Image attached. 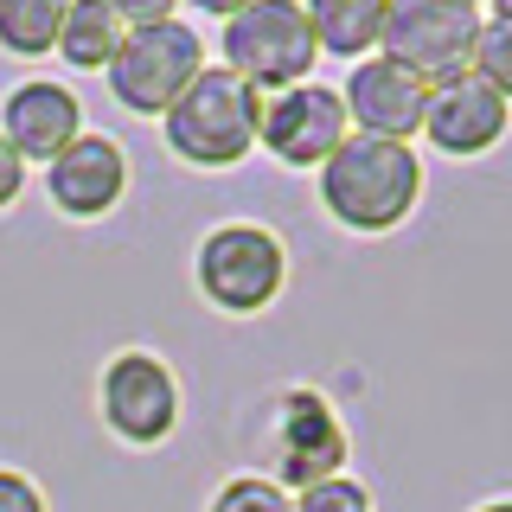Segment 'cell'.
<instances>
[{
	"mask_svg": "<svg viewBox=\"0 0 512 512\" xmlns=\"http://www.w3.org/2000/svg\"><path fill=\"white\" fill-rule=\"evenodd\" d=\"M256 128H263V96L250 84H237L224 64H205L186 84V96L160 116L167 154L186 160L199 173H224L256 148Z\"/></svg>",
	"mask_w": 512,
	"mask_h": 512,
	"instance_id": "7a4b0ae2",
	"label": "cell"
},
{
	"mask_svg": "<svg viewBox=\"0 0 512 512\" xmlns=\"http://www.w3.org/2000/svg\"><path fill=\"white\" fill-rule=\"evenodd\" d=\"M308 32L320 58H378V32H384V0H308Z\"/></svg>",
	"mask_w": 512,
	"mask_h": 512,
	"instance_id": "5bb4252c",
	"label": "cell"
},
{
	"mask_svg": "<svg viewBox=\"0 0 512 512\" xmlns=\"http://www.w3.org/2000/svg\"><path fill=\"white\" fill-rule=\"evenodd\" d=\"M295 512H372V487L352 480V474H333V480H320V487H301Z\"/></svg>",
	"mask_w": 512,
	"mask_h": 512,
	"instance_id": "d6986e66",
	"label": "cell"
},
{
	"mask_svg": "<svg viewBox=\"0 0 512 512\" xmlns=\"http://www.w3.org/2000/svg\"><path fill=\"white\" fill-rule=\"evenodd\" d=\"M346 423L340 410H333L327 391H308V384H288L276 391V404H269V480H276L282 493H301V487H320V480L346 474Z\"/></svg>",
	"mask_w": 512,
	"mask_h": 512,
	"instance_id": "52a82bcc",
	"label": "cell"
},
{
	"mask_svg": "<svg viewBox=\"0 0 512 512\" xmlns=\"http://www.w3.org/2000/svg\"><path fill=\"white\" fill-rule=\"evenodd\" d=\"M416 199H423V154L410 141H372V135H346L320 167V205L333 224L359 237L397 231Z\"/></svg>",
	"mask_w": 512,
	"mask_h": 512,
	"instance_id": "6da1fadb",
	"label": "cell"
},
{
	"mask_svg": "<svg viewBox=\"0 0 512 512\" xmlns=\"http://www.w3.org/2000/svg\"><path fill=\"white\" fill-rule=\"evenodd\" d=\"M423 96H429V84H416L391 58H359L352 77H346V90H340V109H346L352 135L410 141L416 128H423Z\"/></svg>",
	"mask_w": 512,
	"mask_h": 512,
	"instance_id": "4fadbf2b",
	"label": "cell"
},
{
	"mask_svg": "<svg viewBox=\"0 0 512 512\" xmlns=\"http://www.w3.org/2000/svg\"><path fill=\"white\" fill-rule=\"evenodd\" d=\"M352 135L346 128V109H340V90H327V84H295V90H276V96H263V128H256V141H263L269 154L282 160V167H295V173H320L327 167V154L340 148V141Z\"/></svg>",
	"mask_w": 512,
	"mask_h": 512,
	"instance_id": "9c48e42d",
	"label": "cell"
},
{
	"mask_svg": "<svg viewBox=\"0 0 512 512\" xmlns=\"http://www.w3.org/2000/svg\"><path fill=\"white\" fill-rule=\"evenodd\" d=\"M205 512H295V493H282L269 474H231Z\"/></svg>",
	"mask_w": 512,
	"mask_h": 512,
	"instance_id": "ac0fdd59",
	"label": "cell"
},
{
	"mask_svg": "<svg viewBox=\"0 0 512 512\" xmlns=\"http://www.w3.org/2000/svg\"><path fill=\"white\" fill-rule=\"evenodd\" d=\"M199 71H205V39L173 13L160 26H128L103 77L128 116H167Z\"/></svg>",
	"mask_w": 512,
	"mask_h": 512,
	"instance_id": "5b68a950",
	"label": "cell"
},
{
	"mask_svg": "<svg viewBox=\"0 0 512 512\" xmlns=\"http://www.w3.org/2000/svg\"><path fill=\"white\" fill-rule=\"evenodd\" d=\"M468 71H474L493 96H506V103H512V26H493L487 13H480V32H474V58H468Z\"/></svg>",
	"mask_w": 512,
	"mask_h": 512,
	"instance_id": "e0dca14e",
	"label": "cell"
},
{
	"mask_svg": "<svg viewBox=\"0 0 512 512\" xmlns=\"http://www.w3.org/2000/svg\"><path fill=\"white\" fill-rule=\"evenodd\" d=\"M122 192H128V154H122L116 135H96V128H84V135L45 167V199H52L64 218H103V212L122 205Z\"/></svg>",
	"mask_w": 512,
	"mask_h": 512,
	"instance_id": "8fae6325",
	"label": "cell"
},
{
	"mask_svg": "<svg viewBox=\"0 0 512 512\" xmlns=\"http://www.w3.org/2000/svg\"><path fill=\"white\" fill-rule=\"evenodd\" d=\"M192 282L218 314H263L288 282V250L269 224L250 218L212 224L192 250Z\"/></svg>",
	"mask_w": 512,
	"mask_h": 512,
	"instance_id": "277c9868",
	"label": "cell"
},
{
	"mask_svg": "<svg viewBox=\"0 0 512 512\" xmlns=\"http://www.w3.org/2000/svg\"><path fill=\"white\" fill-rule=\"evenodd\" d=\"M64 0H0V52L13 58H45L58 45Z\"/></svg>",
	"mask_w": 512,
	"mask_h": 512,
	"instance_id": "2e32d148",
	"label": "cell"
},
{
	"mask_svg": "<svg viewBox=\"0 0 512 512\" xmlns=\"http://www.w3.org/2000/svg\"><path fill=\"white\" fill-rule=\"evenodd\" d=\"M493 26H512V0H493V13H487Z\"/></svg>",
	"mask_w": 512,
	"mask_h": 512,
	"instance_id": "7402d4cb",
	"label": "cell"
},
{
	"mask_svg": "<svg viewBox=\"0 0 512 512\" xmlns=\"http://www.w3.org/2000/svg\"><path fill=\"white\" fill-rule=\"evenodd\" d=\"M474 512H512V500H487V506H474Z\"/></svg>",
	"mask_w": 512,
	"mask_h": 512,
	"instance_id": "603a6c76",
	"label": "cell"
},
{
	"mask_svg": "<svg viewBox=\"0 0 512 512\" xmlns=\"http://www.w3.org/2000/svg\"><path fill=\"white\" fill-rule=\"evenodd\" d=\"M0 512H45L39 480L20 474V468H0Z\"/></svg>",
	"mask_w": 512,
	"mask_h": 512,
	"instance_id": "ffe728a7",
	"label": "cell"
},
{
	"mask_svg": "<svg viewBox=\"0 0 512 512\" xmlns=\"http://www.w3.org/2000/svg\"><path fill=\"white\" fill-rule=\"evenodd\" d=\"M20 192H26V160L13 154L7 141H0V212H7V205L20 199Z\"/></svg>",
	"mask_w": 512,
	"mask_h": 512,
	"instance_id": "44dd1931",
	"label": "cell"
},
{
	"mask_svg": "<svg viewBox=\"0 0 512 512\" xmlns=\"http://www.w3.org/2000/svg\"><path fill=\"white\" fill-rule=\"evenodd\" d=\"M77 135H84V103H77V90L52 84V77H26V84H13L7 103H0V141H7L26 167L32 160L52 167Z\"/></svg>",
	"mask_w": 512,
	"mask_h": 512,
	"instance_id": "7c38bea8",
	"label": "cell"
},
{
	"mask_svg": "<svg viewBox=\"0 0 512 512\" xmlns=\"http://www.w3.org/2000/svg\"><path fill=\"white\" fill-rule=\"evenodd\" d=\"M96 410H103V429L128 448H160L180 429V378L167 372V359L128 346L103 365L96 378Z\"/></svg>",
	"mask_w": 512,
	"mask_h": 512,
	"instance_id": "ba28073f",
	"label": "cell"
},
{
	"mask_svg": "<svg viewBox=\"0 0 512 512\" xmlns=\"http://www.w3.org/2000/svg\"><path fill=\"white\" fill-rule=\"evenodd\" d=\"M218 52H224V71H231L237 84H250L256 96L308 84V71L320 58L301 0H244L237 13H224Z\"/></svg>",
	"mask_w": 512,
	"mask_h": 512,
	"instance_id": "3957f363",
	"label": "cell"
},
{
	"mask_svg": "<svg viewBox=\"0 0 512 512\" xmlns=\"http://www.w3.org/2000/svg\"><path fill=\"white\" fill-rule=\"evenodd\" d=\"M474 32H480L474 0H384L378 58H391L416 84H442V77L468 71Z\"/></svg>",
	"mask_w": 512,
	"mask_h": 512,
	"instance_id": "8992f818",
	"label": "cell"
},
{
	"mask_svg": "<svg viewBox=\"0 0 512 512\" xmlns=\"http://www.w3.org/2000/svg\"><path fill=\"white\" fill-rule=\"evenodd\" d=\"M122 13H116V0H71L64 7V20H58V45L52 52L71 64V71H96L103 77L109 71V58H116V45H122Z\"/></svg>",
	"mask_w": 512,
	"mask_h": 512,
	"instance_id": "9a60e30c",
	"label": "cell"
},
{
	"mask_svg": "<svg viewBox=\"0 0 512 512\" xmlns=\"http://www.w3.org/2000/svg\"><path fill=\"white\" fill-rule=\"evenodd\" d=\"M506 128H512V103L493 96L474 71H461V77L429 84L423 128H416V135H423L436 154H448V160H480V154H493L506 141Z\"/></svg>",
	"mask_w": 512,
	"mask_h": 512,
	"instance_id": "30bf717a",
	"label": "cell"
}]
</instances>
